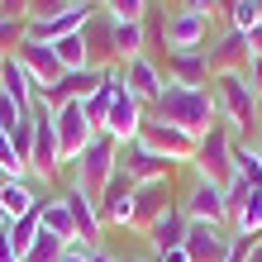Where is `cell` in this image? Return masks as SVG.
<instances>
[{
    "label": "cell",
    "mask_w": 262,
    "mask_h": 262,
    "mask_svg": "<svg viewBox=\"0 0 262 262\" xmlns=\"http://www.w3.org/2000/svg\"><path fill=\"white\" fill-rule=\"evenodd\" d=\"M181 5H186V10H205V14H210V0H181Z\"/></svg>",
    "instance_id": "7dc6e473"
},
{
    "label": "cell",
    "mask_w": 262,
    "mask_h": 262,
    "mask_svg": "<svg viewBox=\"0 0 262 262\" xmlns=\"http://www.w3.org/2000/svg\"><path fill=\"white\" fill-rule=\"evenodd\" d=\"M81 38H86V62L96 67V72L119 67V57H115V19L100 5H96V14H91V24L81 29Z\"/></svg>",
    "instance_id": "9a60e30c"
},
{
    "label": "cell",
    "mask_w": 262,
    "mask_h": 262,
    "mask_svg": "<svg viewBox=\"0 0 262 262\" xmlns=\"http://www.w3.org/2000/svg\"><path fill=\"white\" fill-rule=\"evenodd\" d=\"M62 253H67V243H57L53 234H43L38 229V238H34V248H29L19 262H62Z\"/></svg>",
    "instance_id": "d6a6232c"
},
{
    "label": "cell",
    "mask_w": 262,
    "mask_h": 262,
    "mask_svg": "<svg viewBox=\"0 0 262 262\" xmlns=\"http://www.w3.org/2000/svg\"><path fill=\"white\" fill-rule=\"evenodd\" d=\"M76 5H96V0H76Z\"/></svg>",
    "instance_id": "816d5d0a"
},
{
    "label": "cell",
    "mask_w": 262,
    "mask_h": 262,
    "mask_svg": "<svg viewBox=\"0 0 262 262\" xmlns=\"http://www.w3.org/2000/svg\"><path fill=\"white\" fill-rule=\"evenodd\" d=\"M253 148H257V158H262V129H257V134H253Z\"/></svg>",
    "instance_id": "c3c4849f"
},
{
    "label": "cell",
    "mask_w": 262,
    "mask_h": 262,
    "mask_svg": "<svg viewBox=\"0 0 262 262\" xmlns=\"http://www.w3.org/2000/svg\"><path fill=\"white\" fill-rule=\"evenodd\" d=\"M115 148H119V143H115L110 134H96V138H91V148L72 162V186L81 191L96 210H100L105 186H110V181H115V172H119V167H115Z\"/></svg>",
    "instance_id": "3957f363"
},
{
    "label": "cell",
    "mask_w": 262,
    "mask_h": 262,
    "mask_svg": "<svg viewBox=\"0 0 262 262\" xmlns=\"http://www.w3.org/2000/svg\"><path fill=\"white\" fill-rule=\"evenodd\" d=\"M248 86L257 91V100H262V53L253 57V62H248Z\"/></svg>",
    "instance_id": "60d3db41"
},
{
    "label": "cell",
    "mask_w": 262,
    "mask_h": 262,
    "mask_svg": "<svg viewBox=\"0 0 262 262\" xmlns=\"http://www.w3.org/2000/svg\"><path fill=\"white\" fill-rule=\"evenodd\" d=\"M0 19H14V24H29V0H0Z\"/></svg>",
    "instance_id": "ab89813d"
},
{
    "label": "cell",
    "mask_w": 262,
    "mask_h": 262,
    "mask_svg": "<svg viewBox=\"0 0 262 262\" xmlns=\"http://www.w3.org/2000/svg\"><path fill=\"white\" fill-rule=\"evenodd\" d=\"M214 38V19L205 10H172L167 14V53H205Z\"/></svg>",
    "instance_id": "8992f818"
},
{
    "label": "cell",
    "mask_w": 262,
    "mask_h": 262,
    "mask_svg": "<svg viewBox=\"0 0 262 262\" xmlns=\"http://www.w3.org/2000/svg\"><path fill=\"white\" fill-rule=\"evenodd\" d=\"M172 205H177V200H172V181H143V186H134V200H129V229H134V234H148V229L158 224Z\"/></svg>",
    "instance_id": "30bf717a"
},
{
    "label": "cell",
    "mask_w": 262,
    "mask_h": 262,
    "mask_svg": "<svg viewBox=\"0 0 262 262\" xmlns=\"http://www.w3.org/2000/svg\"><path fill=\"white\" fill-rule=\"evenodd\" d=\"M243 38H248V53L257 57V53H262V24H257V29H248V34H243Z\"/></svg>",
    "instance_id": "7bdbcfd3"
},
{
    "label": "cell",
    "mask_w": 262,
    "mask_h": 262,
    "mask_svg": "<svg viewBox=\"0 0 262 262\" xmlns=\"http://www.w3.org/2000/svg\"><path fill=\"white\" fill-rule=\"evenodd\" d=\"M62 262H119V257H110L100 243H96V248H81V243H72V248L62 253Z\"/></svg>",
    "instance_id": "f35d334b"
},
{
    "label": "cell",
    "mask_w": 262,
    "mask_h": 262,
    "mask_svg": "<svg viewBox=\"0 0 262 262\" xmlns=\"http://www.w3.org/2000/svg\"><path fill=\"white\" fill-rule=\"evenodd\" d=\"M138 143L177 167V162H195L200 138H191V134H181L177 124H162V119H152V115H148V119H143V129H138Z\"/></svg>",
    "instance_id": "52a82bcc"
},
{
    "label": "cell",
    "mask_w": 262,
    "mask_h": 262,
    "mask_svg": "<svg viewBox=\"0 0 262 262\" xmlns=\"http://www.w3.org/2000/svg\"><path fill=\"white\" fill-rule=\"evenodd\" d=\"M234 177H243L253 191H262V158L248 138H234Z\"/></svg>",
    "instance_id": "f1b7e54d"
},
{
    "label": "cell",
    "mask_w": 262,
    "mask_h": 262,
    "mask_svg": "<svg viewBox=\"0 0 262 262\" xmlns=\"http://www.w3.org/2000/svg\"><path fill=\"white\" fill-rule=\"evenodd\" d=\"M129 200H134V181H129L124 172H115V181H110L105 195H100V224L129 229Z\"/></svg>",
    "instance_id": "603a6c76"
},
{
    "label": "cell",
    "mask_w": 262,
    "mask_h": 262,
    "mask_svg": "<svg viewBox=\"0 0 262 262\" xmlns=\"http://www.w3.org/2000/svg\"><path fill=\"white\" fill-rule=\"evenodd\" d=\"M100 10L110 14V19H129V24H138V19H143V10H148V0H100Z\"/></svg>",
    "instance_id": "e575fe53"
},
{
    "label": "cell",
    "mask_w": 262,
    "mask_h": 262,
    "mask_svg": "<svg viewBox=\"0 0 262 262\" xmlns=\"http://www.w3.org/2000/svg\"><path fill=\"white\" fill-rule=\"evenodd\" d=\"M148 248H152V257H162V253H172V248H181V238H186V214H181V205H172L162 214L158 224L148 229Z\"/></svg>",
    "instance_id": "d4e9b609"
},
{
    "label": "cell",
    "mask_w": 262,
    "mask_h": 262,
    "mask_svg": "<svg viewBox=\"0 0 262 262\" xmlns=\"http://www.w3.org/2000/svg\"><path fill=\"white\" fill-rule=\"evenodd\" d=\"M248 262H262V238H253V248H248Z\"/></svg>",
    "instance_id": "bcb514c9"
},
{
    "label": "cell",
    "mask_w": 262,
    "mask_h": 262,
    "mask_svg": "<svg viewBox=\"0 0 262 262\" xmlns=\"http://www.w3.org/2000/svg\"><path fill=\"white\" fill-rule=\"evenodd\" d=\"M38 229H43V224H38V214H24V220H10V224H5V234H0V238H5L10 248H14V253L24 257L29 248H34V238H38Z\"/></svg>",
    "instance_id": "4dcf8cb0"
},
{
    "label": "cell",
    "mask_w": 262,
    "mask_h": 262,
    "mask_svg": "<svg viewBox=\"0 0 262 262\" xmlns=\"http://www.w3.org/2000/svg\"><path fill=\"white\" fill-rule=\"evenodd\" d=\"M229 229H234V234H243V238H262V191H248V200L234 210Z\"/></svg>",
    "instance_id": "83f0119b"
},
{
    "label": "cell",
    "mask_w": 262,
    "mask_h": 262,
    "mask_svg": "<svg viewBox=\"0 0 262 262\" xmlns=\"http://www.w3.org/2000/svg\"><path fill=\"white\" fill-rule=\"evenodd\" d=\"M257 10H262V0H257Z\"/></svg>",
    "instance_id": "db71d44e"
},
{
    "label": "cell",
    "mask_w": 262,
    "mask_h": 262,
    "mask_svg": "<svg viewBox=\"0 0 262 262\" xmlns=\"http://www.w3.org/2000/svg\"><path fill=\"white\" fill-rule=\"evenodd\" d=\"M191 172L200 181H214V186H229V181H234V134H229L224 124H214L205 138H200Z\"/></svg>",
    "instance_id": "5b68a950"
},
{
    "label": "cell",
    "mask_w": 262,
    "mask_h": 262,
    "mask_svg": "<svg viewBox=\"0 0 262 262\" xmlns=\"http://www.w3.org/2000/svg\"><path fill=\"white\" fill-rule=\"evenodd\" d=\"M181 214H186V220H205V224H224L229 229V195H224V186L195 177L191 191L181 195Z\"/></svg>",
    "instance_id": "4fadbf2b"
},
{
    "label": "cell",
    "mask_w": 262,
    "mask_h": 262,
    "mask_svg": "<svg viewBox=\"0 0 262 262\" xmlns=\"http://www.w3.org/2000/svg\"><path fill=\"white\" fill-rule=\"evenodd\" d=\"M100 81H105V72H96V67H86V72H67L53 91H43V96H38V105H48V110H62V105H81V100H86Z\"/></svg>",
    "instance_id": "e0dca14e"
},
{
    "label": "cell",
    "mask_w": 262,
    "mask_h": 262,
    "mask_svg": "<svg viewBox=\"0 0 262 262\" xmlns=\"http://www.w3.org/2000/svg\"><path fill=\"white\" fill-rule=\"evenodd\" d=\"M5 224H10V220H5V210H0V234H5Z\"/></svg>",
    "instance_id": "681fc988"
},
{
    "label": "cell",
    "mask_w": 262,
    "mask_h": 262,
    "mask_svg": "<svg viewBox=\"0 0 262 262\" xmlns=\"http://www.w3.org/2000/svg\"><path fill=\"white\" fill-rule=\"evenodd\" d=\"M115 167L134 181V186H143V181H172V162L158 158V152H148L138 138H134V143H119V148H115Z\"/></svg>",
    "instance_id": "7c38bea8"
},
{
    "label": "cell",
    "mask_w": 262,
    "mask_h": 262,
    "mask_svg": "<svg viewBox=\"0 0 262 262\" xmlns=\"http://www.w3.org/2000/svg\"><path fill=\"white\" fill-rule=\"evenodd\" d=\"M143 53V24H129V19H115V57L119 67L129 62V57Z\"/></svg>",
    "instance_id": "f546056e"
},
{
    "label": "cell",
    "mask_w": 262,
    "mask_h": 262,
    "mask_svg": "<svg viewBox=\"0 0 262 262\" xmlns=\"http://www.w3.org/2000/svg\"><path fill=\"white\" fill-rule=\"evenodd\" d=\"M29 38V24H14V19H0V53H14V48H19V43Z\"/></svg>",
    "instance_id": "74e56055"
},
{
    "label": "cell",
    "mask_w": 262,
    "mask_h": 262,
    "mask_svg": "<svg viewBox=\"0 0 262 262\" xmlns=\"http://www.w3.org/2000/svg\"><path fill=\"white\" fill-rule=\"evenodd\" d=\"M158 262H191V257H186V248H172V253H162Z\"/></svg>",
    "instance_id": "ee69618b"
},
{
    "label": "cell",
    "mask_w": 262,
    "mask_h": 262,
    "mask_svg": "<svg viewBox=\"0 0 262 262\" xmlns=\"http://www.w3.org/2000/svg\"><path fill=\"white\" fill-rule=\"evenodd\" d=\"M0 177H5V181H24V177H29V167L19 162V152H14V138H10L5 129H0Z\"/></svg>",
    "instance_id": "1f68e13d"
},
{
    "label": "cell",
    "mask_w": 262,
    "mask_h": 262,
    "mask_svg": "<svg viewBox=\"0 0 262 262\" xmlns=\"http://www.w3.org/2000/svg\"><path fill=\"white\" fill-rule=\"evenodd\" d=\"M257 24H262L257 0H238V5L229 10V19H224V29H238V34H248V29H257Z\"/></svg>",
    "instance_id": "836d02e7"
},
{
    "label": "cell",
    "mask_w": 262,
    "mask_h": 262,
    "mask_svg": "<svg viewBox=\"0 0 262 262\" xmlns=\"http://www.w3.org/2000/svg\"><path fill=\"white\" fill-rule=\"evenodd\" d=\"M148 115L162 119V124H177L191 138H205L214 124H220V110H214V91L210 86H195V91L191 86H167Z\"/></svg>",
    "instance_id": "6da1fadb"
},
{
    "label": "cell",
    "mask_w": 262,
    "mask_h": 262,
    "mask_svg": "<svg viewBox=\"0 0 262 262\" xmlns=\"http://www.w3.org/2000/svg\"><path fill=\"white\" fill-rule=\"evenodd\" d=\"M119 72H124V91H129L138 105H143V110H152V105H158V96L167 91V76H162V67L152 62L148 53L129 57V62L119 67Z\"/></svg>",
    "instance_id": "5bb4252c"
},
{
    "label": "cell",
    "mask_w": 262,
    "mask_h": 262,
    "mask_svg": "<svg viewBox=\"0 0 262 262\" xmlns=\"http://www.w3.org/2000/svg\"><path fill=\"white\" fill-rule=\"evenodd\" d=\"M205 62H210V76H248V62H253L248 38L238 29H220L205 48Z\"/></svg>",
    "instance_id": "9c48e42d"
},
{
    "label": "cell",
    "mask_w": 262,
    "mask_h": 262,
    "mask_svg": "<svg viewBox=\"0 0 262 262\" xmlns=\"http://www.w3.org/2000/svg\"><path fill=\"white\" fill-rule=\"evenodd\" d=\"M76 0H29V24L34 19H57V14H67Z\"/></svg>",
    "instance_id": "8d00e7d4"
},
{
    "label": "cell",
    "mask_w": 262,
    "mask_h": 262,
    "mask_svg": "<svg viewBox=\"0 0 262 262\" xmlns=\"http://www.w3.org/2000/svg\"><path fill=\"white\" fill-rule=\"evenodd\" d=\"M67 210H72V224H76V243H81V248H96L100 243V210L91 205V200L76 191V186H67Z\"/></svg>",
    "instance_id": "7402d4cb"
},
{
    "label": "cell",
    "mask_w": 262,
    "mask_h": 262,
    "mask_svg": "<svg viewBox=\"0 0 262 262\" xmlns=\"http://www.w3.org/2000/svg\"><path fill=\"white\" fill-rule=\"evenodd\" d=\"M129 262H158V257H129Z\"/></svg>",
    "instance_id": "f907efd6"
},
{
    "label": "cell",
    "mask_w": 262,
    "mask_h": 262,
    "mask_svg": "<svg viewBox=\"0 0 262 262\" xmlns=\"http://www.w3.org/2000/svg\"><path fill=\"white\" fill-rule=\"evenodd\" d=\"M143 119H148V110L129 96L124 86H119L115 91V105H110V119H105V134H110L115 143H134L138 129H143Z\"/></svg>",
    "instance_id": "ac0fdd59"
},
{
    "label": "cell",
    "mask_w": 262,
    "mask_h": 262,
    "mask_svg": "<svg viewBox=\"0 0 262 262\" xmlns=\"http://www.w3.org/2000/svg\"><path fill=\"white\" fill-rule=\"evenodd\" d=\"M0 91H5L14 105H24V110H34V105H38V86L29 81V72L14 62V57H5V62H0Z\"/></svg>",
    "instance_id": "484cf974"
},
{
    "label": "cell",
    "mask_w": 262,
    "mask_h": 262,
    "mask_svg": "<svg viewBox=\"0 0 262 262\" xmlns=\"http://www.w3.org/2000/svg\"><path fill=\"white\" fill-rule=\"evenodd\" d=\"M234 5H238V0H210V19H229Z\"/></svg>",
    "instance_id": "b9f144b4"
},
{
    "label": "cell",
    "mask_w": 262,
    "mask_h": 262,
    "mask_svg": "<svg viewBox=\"0 0 262 262\" xmlns=\"http://www.w3.org/2000/svg\"><path fill=\"white\" fill-rule=\"evenodd\" d=\"M0 210H5V220H24V214H38L43 210V195L34 181H0Z\"/></svg>",
    "instance_id": "44dd1931"
},
{
    "label": "cell",
    "mask_w": 262,
    "mask_h": 262,
    "mask_svg": "<svg viewBox=\"0 0 262 262\" xmlns=\"http://www.w3.org/2000/svg\"><path fill=\"white\" fill-rule=\"evenodd\" d=\"M191 262H229L234 253V234L224 224H205V220H186V238H181Z\"/></svg>",
    "instance_id": "ba28073f"
},
{
    "label": "cell",
    "mask_w": 262,
    "mask_h": 262,
    "mask_svg": "<svg viewBox=\"0 0 262 262\" xmlns=\"http://www.w3.org/2000/svg\"><path fill=\"white\" fill-rule=\"evenodd\" d=\"M0 262H19V253H14V248H10L5 238H0Z\"/></svg>",
    "instance_id": "f6af8a7d"
},
{
    "label": "cell",
    "mask_w": 262,
    "mask_h": 262,
    "mask_svg": "<svg viewBox=\"0 0 262 262\" xmlns=\"http://www.w3.org/2000/svg\"><path fill=\"white\" fill-rule=\"evenodd\" d=\"M10 57H14V62H19V67L29 72V81L38 86V96H43V91H53V86L67 76V67L57 62V53H53V43H34V38H24V43H19V48H14Z\"/></svg>",
    "instance_id": "8fae6325"
},
{
    "label": "cell",
    "mask_w": 262,
    "mask_h": 262,
    "mask_svg": "<svg viewBox=\"0 0 262 262\" xmlns=\"http://www.w3.org/2000/svg\"><path fill=\"white\" fill-rule=\"evenodd\" d=\"M62 143H57V110L48 105H34V152H29V177L38 186H53L57 172H62Z\"/></svg>",
    "instance_id": "277c9868"
},
{
    "label": "cell",
    "mask_w": 262,
    "mask_h": 262,
    "mask_svg": "<svg viewBox=\"0 0 262 262\" xmlns=\"http://www.w3.org/2000/svg\"><path fill=\"white\" fill-rule=\"evenodd\" d=\"M138 24H143V53L162 67L167 62V0H148Z\"/></svg>",
    "instance_id": "cb8c5ba5"
},
{
    "label": "cell",
    "mask_w": 262,
    "mask_h": 262,
    "mask_svg": "<svg viewBox=\"0 0 262 262\" xmlns=\"http://www.w3.org/2000/svg\"><path fill=\"white\" fill-rule=\"evenodd\" d=\"M0 62H5V53H0Z\"/></svg>",
    "instance_id": "f5cc1de1"
},
{
    "label": "cell",
    "mask_w": 262,
    "mask_h": 262,
    "mask_svg": "<svg viewBox=\"0 0 262 262\" xmlns=\"http://www.w3.org/2000/svg\"><path fill=\"white\" fill-rule=\"evenodd\" d=\"M210 91H214L220 124L234 138H248V134L262 129V100H257V91L248 86V76H214Z\"/></svg>",
    "instance_id": "7a4b0ae2"
},
{
    "label": "cell",
    "mask_w": 262,
    "mask_h": 262,
    "mask_svg": "<svg viewBox=\"0 0 262 262\" xmlns=\"http://www.w3.org/2000/svg\"><path fill=\"white\" fill-rule=\"evenodd\" d=\"M91 14H96V5H72L67 14H57V19H34L29 24V38L34 43H57L67 34H81V29L91 24Z\"/></svg>",
    "instance_id": "d6986e66"
},
{
    "label": "cell",
    "mask_w": 262,
    "mask_h": 262,
    "mask_svg": "<svg viewBox=\"0 0 262 262\" xmlns=\"http://www.w3.org/2000/svg\"><path fill=\"white\" fill-rule=\"evenodd\" d=\"M162 76H167V86H191V91L214 81V76H210V62H205V53H167Z\"/></svg>",
    "instance_id": "ffe728a7"
},
{
    "label": "cell",
    "mask_w": 262,
    "mask_h": 262,
    "mask_svg": "<svg viewBox=\"0 0 262 262\" xmlns=\"http://www.w3.org/2000/svg\"><path fill=\"white\" fill-rule=\"evenodd\" d=\"M38 224H43V234H53L57 243H76V224H72V210H67V200L62 195H53V200H43V210H38Z\"/></svg>",
    "instance_id": "4316f807"
},
{
    "label": "cell",
    "mask_w": 262,
    "mask_h": 262,
    "mask_svg": "<svg viewBox=\"0 0 262 262\" xmlns=\"http://www.w3.org/2000/svg\"><path fill=\"white\" fill-rule=\"evenodd\" d=\"M91 138H96V129H91L86 110H81V105H62V110H57V143H62V162H76V158L91 148Z\"/></svg>",
    "instance_id": "2e32d148"
},
{
    "label": "cell",
    "mask_w": 262,
    "mask_h": 262,
    "mask_svg": "<svg viewBox=\"0 0 262 262\" xmlns=\"http://www.w3.org/2000/svg\"><path fill=\"white\" fill-rule=\"evenodd\" d=\"M96 5H100V0H96Z\"/></svg>",
    "instance_id": "11a10c76"
},
{
    "label": "cell",
    "mask_w": 262,
    "mask_h": 262,
    "mask_svg": "<svg viewBox=\"0 0 262 262\" xmlns=\"http://www.w3.org/2000/svg\"><path fill=\"white\" fill-rule=\"evenodd\" d=\"M29 115H34V110H24V105H14V100L5 96V91H0V129H5V134L24 129V124H29Z\"/></svg>",
    "instance_id": "d590c367"
}]
</instances>
